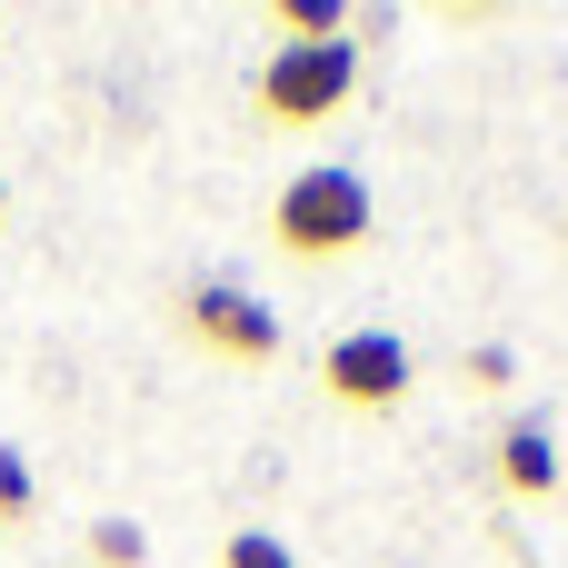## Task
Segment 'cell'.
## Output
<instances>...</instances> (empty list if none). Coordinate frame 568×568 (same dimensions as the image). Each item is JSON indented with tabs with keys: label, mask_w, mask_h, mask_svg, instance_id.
<instances>
[{
	"label": "cell",
	"mask_w": 568,
	"mask_h": 568,
	"mask_svg": "<svg viewBox=\"0 0 568 568\" xmlns=\"http://www.w3.org/2000/svg\"><path fill=\"white\" fill-rule=\"evenodd\" d=\"M320 379H329L339 409H399V399H409V349H399L389 329H349V339H329Z\"/></svg>",
	"instance_id": "cell-3"
},
{
	"label": "cell",
	"mask_w": 568,
	"mask_h": 568,
	"mask_svg": "<svg viewBox=\"0 0 568 568\" xmlns=\"http://www.w3.org/2000/svg\"><path fill=\"white\" fill-rule=\"evenodd\" d=\"M180 320H190V339L220 349V359H280V320H270L250 290H230V280H200Z\"/></svg>",
	"instance_id": "cell-4"
},
{
	"label": "cell",
	"mask_w": 568,
	"mask_h": 568,
	"mask_svg": "<svg viewBox=\"0 0 568 568\" xmlns=\"http://www.w3.org/2000/svg\"><path fill=\"white\" fill-rule=\"evenodd\" d=\"M499 489L509 499H549L559 489V439L549 429H509L499 439Z\"/></svg>",
	"instance_id": "cell-5"
},
{
	"label": "cell",
	"mask_w": 568,
	"mask_h": 568,
	"mask_svg": "<svg viewBox=\"0 0 568 568\" xmlns=\"http://www.w3.org/2000/svg\"><path fill=\"white\" fill-rule=\"evenodd\" d=\"M359 240H369V180H359V170L320 160V170H300V180L280 190V250H290V260H339V250H359Z\"/></svg>",
	"instance_id": "cell-1"
},
{
	"label": "cell",
	"mask_w": 568,
	"mask_h": 568,
	"mask_svg": "<svg viewBox=\"0 0 568 568\" xmlns=\"http://www.w3.org/2000/svg\"><path fill=\"white\" fill-rule=\"evenodd\" d=\"M90 559H100V568H140V559H150V539H140L130 519H100V529H90Z\"/></svg>",
	"instance_id": "cell-7"
},
{
	"label": "cell",
	"mask_w": 568,
	"mask_h": 568,
	"mask_svg": "<svg viewBox=\"0 0 568 568\" xmlns=\"http://www.w3.org/2000/svg\"><path fill=\"white\" fill-rule=\"evenodd\" d=\"M0 210H10V190H0Z\"/></svg>",
	"instance_id": "cell-11"
},
{
	"label": "cell",
	"mask_w": 568,
	"mask_h": 568,
	"mask_svg": "<svg viewBox=\"0 0 568 568\" xmlns=\"http://www.w3.org/2000/svg\"><path fill=\"white\" fill-rule=\"evenodd\" d=\"M270 20H280L290 40H349V10H339V0H270Z\"/></svg>",
	"instance_id": "cell-6"
},
{
	"label": "cell",
	"mask_w": 568,
	"mask_h": 568,
	"mask_svg": "<svg viewBox=\"0 0 568 568\" xmlns=\"http://www.w3.org/2000/svg\"><path fill=\"white\" fill-rule=\"evenodd\" d=\"M220 568H300L270 529H230V549H220Z\"/></svg>",
	"instance_id": "cell-8"
},
{
	"label": "cell",
	"mask_w": 568,
	"mask_h": 568,
	"mask_svg": "<svg viewBox=\"0 0 568 568\" xmlns=\"http://www.w3.org/2000/svg\"><path fill=\"white\" fill-rule=\"evenodd\" d=\"M459 379H469V389H509V349H489V339H479V349L459 359Z\"/></svg>",
	"instance_id": "cell-9"
},
{
	"label": "cell",
	"mask_w": 568,
	"mask_h": 568,
	"mask_svg": "<svg viewBox=\"0 0 568 568\" xmlns=\"http://www.w3.org/2000/svg\"><path fill=\"white\" fill-rule=\"evenodd\" d=\"M30 509V469H20V449H0V519H20Z\"/></svg>",
	"instance_id": "cell-10"
},
{
	"label": "cell",
	"mask_w": 568,
	"mask_h": 568,
	"mask_svg": "<svg viewBox=\"0 0 568 568\" xmlns=\"http://www.w3.org/2000/svg\"><path fill=\"white\" fill-rule=\"evenodd\" d=\"M349 90H359V50H349V40H280L270 70H260V110L290 120V130L329 120Z\"/></svg>",
	"instance_id": "cell-2"
}]
</instances>
